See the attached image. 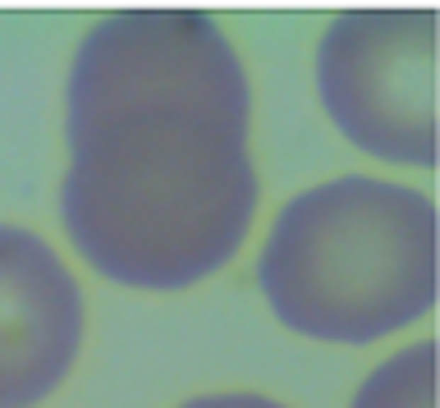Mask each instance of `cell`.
Masks as SVG:
<instances>
[{
	"instance_id": "obj_1",
	"label": "cell",
	"mask_w": 440,
	"mask_h": 408,
	"mask_svg": "<svg viewBox=\"0 0 440 408\" xmlns=\"http://www.w3.org/2000/svg\"><path fill=\"white\" fill-rule=\"evenodd\" d=\"M257 211L252 129L198 115H147L69 142L55 193L83 266L142 294H179L220 276Z\"/></svg>"
},
{
	"instance_id": "obj_2",
	"label": "cell",
	"mask_w": 440,
	"mask_h": 408,
	"mask_svg": "<svg viewBox=\"0 0 440 408\" xmlns=\"http://www.w3.org/2000/svg\"><path fill=\"white\" fill-rule=\"evenodd\" d=\"M257 289L298 339L367 348L440 298V211L413 183L335 174L293 193L257 252Z\"/></svg>"
},
{
	"instance_id": "obj_3",
	"label": "cell",
	"mask_w": 440,
	"mask_h": 408,
	"mask_svg": "<svg viewBox=\"0 0 440 408\" xmlns=\"http://www.w3.org/2000/svg\"><path fill=\"white\" fill-rule=\"evenodd\" d=\"M147 115L252 129V79L202 9H115L83 33L64 74V138Z\"/></svg>"
},
{
	"instance_id": "obj_4",
	"label": "cell",
	"mask_w": 440,
	"mask_h": 408,
	"mask_svg": "<svg viewBox=\"0 0 440 408\" xmlns=\"http://www.w3.org/2000/svg\"><path fill=\"white\" fill-rule=\"evenodd\" d=\"M312 83L330 129L380 165H440V14L344 9L312 55Z\"/></svg>"
},
{
	"instance_id": "obj_5",
	"label": "cell",
	"mask_w": 440,
	"mask_h": 408,
	"mask_svg": "<svg viewBox=\"0 0 440 408\" xmlns=\"http://www.w3.org/2000/svg\"><path fill=\"white\" fill-rule=\"evenodd\" d=\"M87 303L69 261L28 225L0 220V408H42L74 376Z\"/></svg>"
},
{
	"instance_id": "obj_6",
	"label": "cell",
	"mask_w": 440,
	"mask_h": 408,
	"mask_svg": "<svg viewBox=\"0 0 440 408\" xmlns=\"http://www.w3.org/2000/svg\"><path fill=\"white\" fill-rule=\"evenodd\" d=\"M349 408H440V353L436 339H417L390 353L363 376Z\"/></svg>"
},
{
	"instance_id": "obj_7",
	"label": "cell",
	"mask_w": 440,
	"mask_h": 408,
	"mask_svg": "<svg viewBox=\"0 0 440 408\" xmlns=\"http://www.w3.org/2000/svg\"><path fill=\"white\" fill-rule=\"evenodd\" d=\"M179 408H293L276 395H261V390H207V395H193Z\"/></svg>"
}]
</instances>
